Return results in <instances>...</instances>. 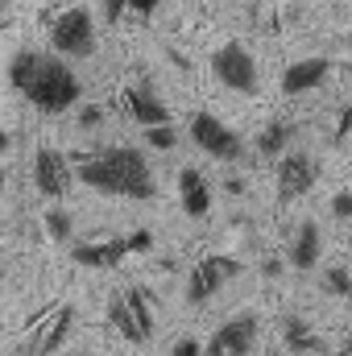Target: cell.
Segmentation results:
<instances>
[{"label":"cell","mask_w":352,"mask_h":356,"mask_svg":"<svg viewBox=\"0 0 352 356\" xmlns=\"http://www.w3.org/2000/svg\"><path fill=\"white\" fill-rule=\"evenodd\" d=\"M8 83H13V91H21L33 108H42V112H67L83 95L75 71L63 58L42 54V50H17L8 58Z\"/></svg>","instance_id":"obj_1"},{"label":"cell","mask_w":352,"mask_h":356,"mask_svg":"<svg viewBox=\"0 0 352 356\" xmlns=\"http://www.w3.org/2000/svg\"><path fill=\"white\" fill-rule=\"evenodd\" d=\"M71 327H75V307H71V302H46V307H38V311L29 315V323H25L17 348L25 356H50L67 344Z\"/></svg>","instance_id":"obj_2"},{"label":"cell","mask_w":352,"mask_h":356,"mask_svg":"<svg viewBox=\"0 0 352 356\" xmlns=\"http://www.w3.org/2000/svg\"><path fill=\"white\" fill-rule=\"evenodd\" d=\"M99 158H104L108 175H112V182H116V195L137 199V203H145V199L158 195V182H154V175H150V162H145L141 149L112 145V149H99Z\"/></svg>","instance_id":"obj_3"},{"label":"cell","mask_w":352,"mask_h":356,"mask_svg":"<svg viewBox=\"0 0 352 356\" xmlns=\"http://www.w3.org/2000/svg\"><path fill=\"white\" fill-rule=\"evenodd\" d=\"M50 46H54V58L67 54V58H91L95 54V21H91L88 8H63L54 21H50Z\"/></svg>","instance_id":"obj_4"},{"label":"cell","mask_w":352,"mask_h":356,"mask_svg":"<svg viewBox=\"0 0 352 356\" xmlns=\"http://www.w3.org/2000/svg\"><path fill=\"white\" fill-rule=\"evenodd\" d=\"M211 75L224 83L228 91H241V95H253L257 91V58L245 42H224L216 54H211Z\"/></svg>","instance_id":"obj_5"},{"label":"cell","mask_w":352,"mask_h":356,"mask_svg":"<svg viewBox=\"0 0 352 356\" xmlns=\"http://www.w3.org/2000/svg\"><path fill=\"white\" fill-rule=\"evenodd\" d=\"M191 141H195L207 158H216V162H241V158H245L241 133L228 129V124H224L220 116H211V112H195V116H191Z\"/></svg>","instance_id":"obj_6"},{"label":"cell","mask_w":352,"mask_h":356,"mask_svg":"<svg viewBox=\"0 0 352 356\" xmlns=\"http://www.w3.org/2000/svg\"><path fill=\"white\" fill-rule=\"evenodd\" d=\"M241 269L245 266H241L237 257H228V253H211V257H203L199 266L191 269V277H186V302H207V298L220 294V286L232 282Z\"/></svg>","instance_id":"obj_7"},{"label":"cell","mask_w":352,"mask_h":356,"mask_svg":"<svg viewBox=\"0 0 352 356\" xmlns=\"http://www.w3.org/2000/svg\"><path fill=\"white\" fill-rule=\"evenodd\" d=\"M257 332H262L257 315H237L211 332V340L203 344V356H249L257 344Z\"/></svg>","instance_id":"obj_8"},{"label":"cell","mask_w":352,"mask_h":356,"mask_svg":"<svg viewBox=\"0 0 352 356\" xmlns=\"http://www.w3.org/2000/svg\"><path fill=\"white\" fill-rule=\"evenodd\" d=\"M120 108L129 120H137L141 129H158V124H175L170 120V108L162 104V95L154 91V83H125L120 88Z\"/></svg>","instance_id":"obj_9"},{"label":"cell","mask_w":352,"mask_h":356,"mask_svg":"<svg viewBox=\"0 0 352 356\" xmlns=\"http://www.w3.org/2000/svg\"><path fill=\"white\" fill-rule=\"evenodd\" d=\"M125 257H129V245L116 232H91V236L71 245V261L88 269H116Z\"/></svg>","instance_id":"obj_10"},{"label":"cell","mask_w":352,"mask_h":356,"mask_svg":"<svg viewBox=\"0 0 352 356\" xmlns=\"http://www.w3.org/2000/svg\"><path fill=\"white\" fill-rule=\"evenodd\" d=\"M71 166H67V154L63 149H54V145H42L38 154H33V186H38V195H46L50 203H58L67 191H71Z\"/></svg>","instance_id":"obj_11"},{"label":"cell","mask_w":352,"mask_h":356,"mask_svg":"<svg viewBox=\"0 0 352 356\" xmlns=\"http://www.w3.org/2000/svg\"><path fill=\"white\" fill-rule=\"evenodd\" d=\"M278 199L290 203V199H303L311 186H315V162L307 154H282L278 158Z\"/></svg>","instance_id":"obj_12"},{"label":"cell","mask_w":352,"mask_h":356,"mask_svg":"<svg viewBox=\"0 0 352 356\" xmlns=\"http://www.w3.org/2000/svg\"><path fill=\"white\" fill-rule=\"evenodd\" d=\"M328 75H332L328 58H298L282 71V95H307V91L323 88Z\"/></svg>","instance_id":"obj_13"},{"label":"cell","mask_w":352,"mask_h":356,"mask_svg":"<svg viewBox=\"0 0 352 356\" xmlns=\"http://www.w3.org/2000/svg\"><path fill=\"white\" fill-rule=\"evenodd\" d=\"M120 298H125V307H129V319H133L141 344L154 340V332H158V315H154V311H158V298H154V290H150V286H129Z\"/></svg>","instance_id":"obj_14"},{"label":"cell","mask_w":352,"mask_h":356,"mask_svg":"<svg viewBox=\"0 0 352 356\" xmlns=\"http://www.w3.org/2000/svg\"><path fill=\"white\" fill-rule=\"evenodd\" d=\"M178 203H182V211L191 220H203L211 211V186H207V178L199 175L195 166L178 170Z\"/></svg>","instance_id":"obj_15"},{"label":"cell","mask_w":352,"mask_h":356,"mask_svg":"<svg viewBox=\"0 0 352 356\" xmlns=\"http://www.w3.org/2000/svg\"><path fill=\"white\" fill-rule=\"evenodd\" d=\"M319 253H323V241H319V224L315 220H303L294 241H290V266L294 269H315L319 266Z\"/></svg>","instance_id":"obj_16"},{"label":"cell","mask_w":352,"mask_h":356,"mask_svg":"<svg viewBox=\"0 0 352 356\" xmlns=\"http://www.w3.org/2000/svg\"><path fill=\"white\" fill-rule=\"evenodd\" d=\"M294 137H298V124H290V120H269L262 133H257V154L278 162V158L286 154V145H290Z\"/></svg>","instance_id":"obj_17"},{"label":"cell","mask_w":352,"mask_h":356,"mask_svg":"<svg viewBox=\"0 0 352 356\" xmlns=\"http://www.w3.org/2000/svg\"><path fill=\"white\" fill-rule=\"evenodd\" d=\"M42 232H46L54 245H67V241L75 236V224H71V216H67L63 207H50V211H42Z\"/></svg>","instance_id":"obj_18"},{"label":"cell","mask_w":352,"mask_h":356,"mask_svg":"<svg viewBox=\"0 0 352 356\" xmlns=\"http://www.w3.org/2000/svg\"><path fill=\"white\" fill-rule=\"evenodd\" d=\"M108 327H112V332H120L129 344H141V336H137V327H133L129 307H125V298H120V294H112V298H108Z\"/></svg>","instance_id":"obj_19"},{"label":"cell","mask_w":352,"mask_h":356,"mask_svg":"<svg viewBox=\"0 0 352 356\" xmlns=\"http://www.w3.org/2000/svg\"><path fill=\"white\" fill-rule=\"evenodd\" d=\"M307 336H315V327H311L303 315H286V319H282V344H286V353L298 348Z\"/></svg>","instance_id":"obj_20"},{"label":"cell","mask_w":352,"mask_h":356,"mask_svg":"<svg viewBox=\"0 0 352 356\" xmlns=\"http://www.w3.org/2000/svg\"><path fill=\"white\" fill-rule=\"evenodd\" d=\"M145 145H154L158 154H170V149L178 145L175 124H158V129H145Z\"/></svg>","instance_id":"obj_21"},{"label":"cell","mask_w":352,"mask_h":356,"mask_svg":"<svg viewBox=\"0 0 352 356\" xmlns=\"http://www.w3.org/2000/svg\"><path fill=\"white\" fill-rule=\"evenodd\" d=\"M323 286H328V290H332L336 298H344V294L352 290V277H349V269H344V266H332L328 273H323Z\"/></svg>","instance_id":"obj_22"},{"label":"cell","mask_w":352,"mask_h":356,"mask_svg":"<svg viewBox=\"0 0 352 356\" xmlns=\"http://www.w3.org/2000/svg\"><path fill=\"white\" fill-rule=\"evenodd\" d=\"M290 356H336V353H332V344L315 332V336H307L298 348H290Z\"/></svg>","instance_id":"obj_23"},{"label":"cell","mask_w":352,"mask_h":356,"mask_svg":"<svg viewBox=\"0 0 352 356\" xmlns=\"http://www.w3.org/2000/svg\"><path fill=\"white\" fill-rule=\"evenodd\" d=\"M75 124H79L83 133H88V129H99V124H104V108H99V104H88V108L75 116Z\"/></svg>","instance_id":"obj_24"},{"label":"cell","mask_w":352,"mask_h":356,"mask_svg":"<svg viewBox=\"0 0 352 356\" xmlns=\"http://www.w3.org/2000/svg\"><path fill=\"white\" fill-rule=\"evenodd\" d=\"M158 4H162V0H125V17H137V21H145L150 13H158Z\"/></svg>","instance_id":"obj_25"},{"label":"cell","mask_w":352,"mask_h":356,"mask_svg":"<svg viewBox=\"0 0 352 356\" xmlns=\"http://www.w3.org/2000/svg\"><path fill=\"white\" fill-rule=\"evenodd\" d=\"M170 356H203V344L195 336H178L175 344H170Z\"/></svg>","instance_id":"obj_26"},{"label":"cell","mask_w":352,"mask_h":356,"mask_svg":"<svg viewBox=\"0 0 352 356\" xmlns=\"http://www.w3.org/2000/svg\"><path fill=\"white\" fill-rule=\"evenodd\" d=\"M125 245H129V257H133V253H150V249H154V232H145V228H141V232L125 236Z\"/></svg>","instance_id":"obj_27"},{"label":"cell","mask_w":352,"mask_h":356,"mask_svg":"<svg viewBox=\"0 0 352 356\" xmlns=\"http://www.w3.org/2000/svg\"><path fill=\"white\" fill-rule=\"evenodd\" d=\"M332 216H336V220H349L352 216V195L349 191H336V199H332Z\"/></svg>","instance_id":"obj_28"},{"label":"cell","mask_w":352,"mask_h":356,"mask_svg":"<svg viewBox=\"0 0 352 356\" xmlns=\"http://www.w3.org/2000/svg\"><path fill=\"white\" fill-rule=\"evenodd\" d=\"M349 129H352V108H340V112H336V141H340V145L349 141Z\"/></svg>","instance_id":"obj_29"},{"label":"cell","mask_w":352,"mask_h":356,"mask_svg":"<svg viewBox=\"0 0 352 356\" xmlns=\"http://www.w3.org/2000/svg\"><path fill=\"white\" fill-rule=\"evenodd\" d=\"M104 17L108 21H120L125 17V0H104Z\"/></svg>","instance_id":"obj_30"},{"label":"cell","mask_w":352,"mask_h":356,"mask_svg":"<svg viewBox=\"0 0 352 356\" xmlns=\"http://www.w3.org/2000/svg\"><path fill=\"white\" fill-rule=\"evenodd\" d=\"M224 191H228V195H245V182H241V178H228Z\"/></svg>","instance_id":"obj_31"},{"label":"cell","mask_w":352,"mask_h":356,"mask_svg":"<svg viewBox=\"0 0 352 356\" xmlns=\"http://www.w3.org/2000/svg\"><path fill=\"white\" fill-rule=\"evenodd\" d=\"M265 277H278V273H282V261H265Z\"/></svg>","instance_id":"obj_32"},{"label":"cell","mask_w":352,"mask_h":356,"mask_svg":"<svg viewBox=\"0 0 352 356\" xmlns=\"http://www.w3.org/2000/svg\"><path fill=\"white\" fill-rule=\"evenodd\" d=\"M8 25V0H0V29Z\"/></svg>","instance_id":"obj_33"},{"label":"cell","mask_w":352,"mask_h":356,"mask_svg":"<svg viewBox=\"0 0 352 356\" xmlns=\"http://www.w3.org/2000/svg\"><path fill=\"white\" fill-rule=\"evenodd\" d=\"M4 149H8V133L0 129V154H4Z\"/></svg>","instance_id":"obj_34"},{"label":"cell","mask_w":352,"mask_h":356,"mask_svg":"<svg viewBox=\"0 0 352 356\" xmlns=\"http://www.w3.org/2000/svg\"><path fill=\"white\" fill-rule=\"evenodd\" d=\"M336 356H352V353H349V348H340V353H336Z\"/></svg>","instance_id":"obj_35"},{"label":"cell","mask_w":352,"mask_h":356,"mask_svg":"<svg viewBox=\"0 0 352 356\" xmlns=\"http://www.w3.org/2000/svg\"><path fill=\"white\" fill-rule=\"evenodd\" d=\"M0 266H4V249H0Z\"/></svg>","instance_id":"obj_36"},{"label":"cell","mask_w":352,"mask_h":356,"mask_svg":"<svg viewBox=\"0 0 352 356\" xmlns=\"http://www.w3.org/2000/svg\"><path fill=\"white\" fill-rule=\"evenodd\" d=\"M0 191H4V175H0Z\"/></svg>","instance_id":"obj_37"}]
</instances>
